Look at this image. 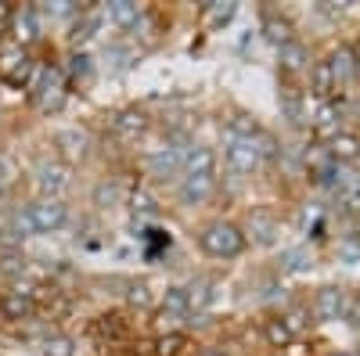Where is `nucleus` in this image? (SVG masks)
<instances>
[{
    "label": "nucleus",
    "instance_id": "f257e3e1",
    "mask_svg": "<svg viewBox=\"0 0 360 356\" xmlns=\"http://www.w3.org/2000/svg\"><path fill=\"white\" fill-rule=\"evenodd\" d=\"M217 191V152L213 147L195 144V152L184 162V173H180V202L184 205H202L209 195Z\"/></svg>",
    "mask_w": 360,
    "mask_h": 356
},
{
    "label": "nucleus",
    "instance_id": "f03ea898",
    "mask_svg": "<svg viewBox=\"0 0 360 356\" xmlns=\"http://www.w3.org/2000/svg\"><path fill=\"white\" fill-rule=\"evenodd\" d=\"M191 152H195V144L184 133H169L159 147H152V152L144 155V169H148V176H155V180H169V176L184 173V162H188Z\"/></svg>",
    "mask_w": 360,
    "mask_h": 356
},
{
    "label": "nucleus",
    "instance_id": "7ed1b4c3",
    "mask_svg": "<svg viewBox=\"0 0 360 356\" xmlns=\"http://www.w3.org/2000/svg\"><path fill=\"white\" fill-rule=\"evenodd\" d=\"M198 245L213 259H234V256L245 252V230L238 223H231V220H213V223L202 227Z\"/></svg>",
    "mask_w": 360,
    "mask_h": 356
},
{
    "label": "nucleus",
    "instance_id": "20e7f679",
    "mask_svg": "<svg viewBox=\"0 0 360 356\" xmlns=\"http://www.w3.org/2000/svg\"><path fill=\"white\" fill-rule=\"evenodd\" d=\"M259 137V133H256ZM256 137H227L224 144V162L231 173L238 176H252L259 166H263V155H259V140Z\"/></svg>",
    "mask_w": 360,
    "mask_h": 356
},
{
    "label": "nucleus",
    "instance_id": "39448f33",
    "mask_svg": "<svg viewBox=\"0 0 360 356\" xmlns=\"http://www.w3.org/2000/svg\"><path fill=\"white\" fill-rule=\"evenodd\" d=\"M25 216L37 234H54L69 223V205L62 198H33L25 205Z\"/></svg>",
    "mask_w": 360,
    "mask_h": 356
},
{
    "label": "nucleus",
    "instance_id": "423d86ee",
    "mask_svg": "<svg viewBox=\"0 0 360 356\" xmlns=\"http://www.w3.org/2000/svg\"><path fill=\"white\" fill-rule=\"evenodd\" d=\"M33 58H29L25 47L18 44H8V47H0V83H8V86H25L29 76H33Z\"/></svg>",
    "mask_w": 360,
    "mask_h": 356
},
{
    "label": "nucleus",
    "instance_id": "0eeeda50",
    "mask_svg": "<svg viewBox=\"0 0 360 356\" xmlns=\"http://www.w3.org/2000/svg\"><path fill=\"white\" fill-rule=\"evenodd\" d=\"M65 98H69V76H65V69L47 65L44 83H40V91H37L33 105H37L44 115H51V112H58V108L65 105Z\"/></svg>",
    "mask_w": 360,
    "mask_h": 356
},
{
    "label": "nucleus",
    "instance_id": "6e6552de",
    "mask_svg": "<svg viewBox=\"0 0 360 356\" xmlns=\"http://www.w3.org/2000/svg\"><path fill=\"white\" fill-rule=\"evenodd\" d=\"M33 184L40 198H62V191L69 187V166L58 159H40L33 169Z\"/></svg>",
    "mask_w": 360,
    "mask_h": 356
},
{
    "label": "nucleus",
    "instance_id": "1a4fd4ad",
    "mask_svg": "<svg viewBox=\"0 0 360 356\" xmlns=\"http://www.w3.org/2000/svg\"><path fill=\"white\" fill-rule=\"evenodd\" d=\"M346 303H349V291L346 288H335V284H324L317 295H314V306H310V313L317 317V320H342L346 317Z\"/></svg>",
    "mask_w": 360,
    "mask_h": 356
},
{
    "label": "nucleus",
    "instance_id": "9d476101",
    "mask_svg": "<svg viewBox=\"0 0 360 356\" xmlns=\"http://www.w3.org/2000/svg\"><path fill=\"white\" fill-rule=\"evenodd\" d=\"M11 40L18 47H29L37 37H40V18H37V8H11Z\"/></svg>",
    "mask_w": 360,
    "mask_h": 356
},
{
    "label": "nucleus",
    "instance_id": "9b49d317",
    "mask_svg": "<svg viewBox=\"0 0 360 356\" xmlns=\"http://www.w3.org/2000/svg\"><path fill=\"white\" fill-rule=\"evenodd\" d=\"M324 62H328V69H332V76H335V86H342L346 79L356 76V51L349 44H339L332 54L324 58Z\"/></svg>",
    "mask_w": 360,
    "mask_h": 356
},
{
    "label": "nucleus",
    "instance_id": "f8f14e48",
    "mask_svg": "<svg viewBox=\"0 0 360 356\" xmlns=\"http://www.w3.org/2000/svg\"><path fill=\"white\" fill-rule=\"evenodd\" d=\"M0 313H4V320H29L37 313V299L25 291H4L0 295Z\"/></svg>",
    "mask_w": 360,
    "mask_h": 356
},
{
    "label": "nucleus",
    "instance_id": "ddd939ff",
    "mask_svg": "<svg viewBox=\"0 0 360 356\" xmlns=\"http://www.w3.org/2000/svg\"><path fill=\"white\" fill-rule=\"evenodd\" d=\"M328 159L339 162V166H353V162L360 159V137L339 130L332 140H328Z\"/></svg>",
    "mask_w": 360,
    "mask_h": 356
},
{
    "label": "nucleus",
    "instance_id": "4468645a",
    "mask_svg": "<svg viewBox=\"0 0 360 356\" xmlns=\"http://www.w3.org/2000/svg\"><path fill=\"white\" fill-rule=\"evenodd\" d=\"M90 331H94L101 342H127L130 338V324L119 317V313H105L90 324Z\"/></svg>",
    "mask_w": 360,
    "mask_h": 356
},
{
    "label": "nucleus",
    "instance_id": "2eb2a0df",
    "mask_svg": "<svg viewBox=\"0 0 360 356\" xmlns=\"http://www.w3.org/2000/svg\"><path fill=\"white\" fill-rule=\"evenodd\" d=\"M263 37L274 44L278 51L285 47V44H292L295 37H292V22L288 18H281V15H274V11H266L263 15Z\"/></svg>",
    "mask_w": 360,
    "mask_h": 356
},
{
    "label": "nucleus",
    "instance_id": "dca6fc26",
    "mask_svg": "<svg viewBox=\"0 0 360 356\" xmlns=\"http://www.w3.org/2000/svg\"><path fill=\"white\" fill-rule=\"evenodd\" d=\"M332 91H339V86H335V76H332V69H328V62H314V69H310V94L317 101H328Z\"/></svg>",
    "mask_w": 360,
    "mask_h": 356
},
{
    "label": "nucleus",
    "instance_id": "f3484780",
    "mask_svg": "<svg viewBox=\"0 0 360 356\" xmlns=\"http://www.w3.org/2000/svg\"><path fill=\"white\" fill-rule=\"evenodd\" d=\"M101 11L98 8H90V11H79V18H76V25H72V33H69V40L79 47V44H86L90 37H94L98 33V29H101Z\"/></svg>",
    "mask_w": 360,
    "mask_h": 356
},
{
    "label": "nucleus",
    "instance_id": "a211bd4d",
    "mask_svg": "<svg viewBox=\"0 0 360 356\" xmlns=\"http://www.w3.org/2000/svg\"><path fill=\"white\" fill-rule=\"evenodd\" d=\"M278 220L274 216H266V213H252L249 216V234H252V242H259V245H274L278 242Z\"/></svg>",
    "mask_w": 360,
    "mask_h": 356
},
{
    "label": "nucleus",
    "instance_id": "6ab92c4d",
    "mask_svg": "<svg viewBox=\"0 0 360 356\" xmlns=\"http://www.w3.org/2000/svg\"><path fill=\"white\" fill-rule=\"evenodd\" d=\"M105 15L115 22V25H123V29H134L141 22V4H134V0H112V4L105 8Z\"/></svg>",
    "mask_w": 360,
    "mask_h": 356
},
{
    "label": "nucleus",
    "instance_id": "aec40b11",
    "mask_svg": "<svg viewBox=\"0 0 360 356\" xmlns=\"http://www.w3.org/2000/svg\"><path fill=\"white\" fill-rule=\"evenodd\" d=\"M234 15H238V4H231V0H213V4L202 8V22L209 29H224Z\"/></svg>",
    "mask_w": 360,
    "mask_h": 356
},
{
    "label": "nucleus",
    "instance_id": "412c9836",
    "mask_svg": "<svg viewBox=\"0 0 360 356\" xmlns=\"http://www.w3.org/2000/svg\"><path fill=\"white\" fill-rule=\"evenodd\" d=\"M310 266H314V252L303 249V245L281 252V274H307Z\"/></svg>",
    "mask_w": 360,
    "mask_h": 356
},
{
    "label": "nucleus",
    "instance_id": "4be33fe9",
    "mask_svg": "<svg viewBox=\"0 0 360 356\" xmlns=\"http://www.w3.org/2000/svg\"><path fill=\"white\" fill-rule=\"evenodd\" d=\"M263 335H266V342L274 345V349H288V345L295 342V335H292V328H288L285 317H270V320L263 324Z\"/></svg>",
    "mask_w": 360,
    "mask_h": 356
},
{
    "label": "nucleus",
    "instance_id": "5701e85b",
    "mask_svg": "<svg viewBox=\"0 0 360 356\" xmlns=\"http://www.w3.org/2000/svg\"><path fill=\"white\" fill-rule=\"evenodd\" d=\"M278 54H281V69H285V72H299V69H307V65H310V51L299 44V40L285 44Z\"/></svg>",
    "mask_w": 360,
    "mask_h": 356
},
{
    "label": "nucleus",
    "instance_id": "b1692460",
    "mask_svg": "<svg viewBox=\"0 0 360 356\" xmlns=\"http://www.w3.org/2000/svg\"><path fill=\"white\" fill-rule=\"evenodd\" d=\"M115 130L123 133V137H137L148 130V115L141 108H127V112H119L115 115Z\"/></svg>",
    "mask_w": 360,
    "mask_h": 356
},
{
    "label": "nucleus",
    "instance_id": "393cba45",
    "mask_svg": "<svg viewBox=\"0 0 360 356\" xmlns=\"http://www.w3.org/2000/svg\"><path fill=\"white\" fill-rule=\"evenodd\" d=\"M217 284L213 281H195V284H188V313H202V310H209V303H213V291Z\"/></svg>",
    "mask_w": 360,
    "mask_h": 356
},
{
    "label": "nucleus",
    "instance_id": "a878e982",
    "mask_svg": "<svg viewBox=\"0 0 360 356\" xmlns=\"http://www.w3.org/2000/svg\"><path fill=\"white\" fill-rule=\"evenodd\" d=\"M152 349H155V356H184V352H188V335H184V331L159 335Z\"/></svg>",
    "mask_w": 360,
    "mask_h": 356
},
{
    "label": "nucleus",
    "instance_id": "bb28decb",
    "mask_svg": "<svg viewBox=\"0 0 360 356\" xmlns=\"http://www.w3.org/2000/svg\"><path fill=\"white\" fill-rule=\"evenodd\" d=\"M54 144L62 147L65 155H83V152H86V144H90V137H86L83 130H62V133L54 137Z\"/></svg>",
    "mask_w": 360,
    "mask_h": 356
},
{
    "label": "nucleus",
    "instance_id": "cd10ccee",
    "mask_svg": "<svg viewBox=\"0 0 360 356\" xmlns=\"http://www.w3.org/2000/svg\"><path fill=\"white\" fill-rule=\"evenodd\" d=\"M162 310L173 313V317H188V284H173V288H166Z\"/></svg>",
    "mask_w": 360,
    "mask_h": 356
},
{
    "label": "nucleus",
    "instance_id": "c85d7f7f",
    "mask_svg": "<svg viewBox=\"0 0 360 356\" xmlns=\"http://www.w3.org/2000/svg\"><path fill=\"white\" fill-rule=\"evenodd\" d=\"M25 270V256L18 249H0V274L4 277H18Z\"/></svg>",
    "mask_w": 360,
    "mask_h": 356
},
{
    "label": "nucleus",
    "instance_id": "c756f323",
    "mask_svg": "<svg viewBox=\"0 0 360 356\" xmlns=\"http://www.w3.org/2000/svg\"><path fill=\"white\" fill-rule=\"evenodd\" d=\"M90 69H94V62H90V54L76 51V54L69 58V69H65V76H69V83H72V79H90Z\"/></svg>",
    "mask_w": 360,
    "mask_h": 356
},
{
    "label": "nucleus",
    "instance_id": "7c9ffc66",
    "mask_svg": "<svg viewBox=\"0 0 360 356\" xmlns=\"http://www.w3.org/2000/svg\"><path fill=\"white\" fill-rule=\"evenodd\" d=\"M44 356H76V345L69 335H51L44 342Z\"/></svg>",
    "mask_w": 360,
    "mask_h": 356
},
{
    "label": "nucleus",
    "instance_id": "2f4dec72",
    "mask_svg": "<svg viewBox=\"0 0 360 356\" xmlns=\"http://www.w3.org/2000/svg\"><path fill=\"white\" fill-rule=\"evenodd\" d=\"M339 259L342 263H360V230L346 234L342 242H339Z\"/></svg>",
    "mask_w": 360,
    "mask_h": 356
},
{
    "label": "nucleus",
    "instance_id": "473e14b6",
    "mask_svg": "<svg viewBox=\"0 0 360 356\" xmlns=\"http://www.w3.org/2000/svg\"><path fill=\"white\" fill-rule=\"evenodd\" d=\"M15 176H18V169H15V162L8 159V155H0V195H4L11 184H15Z\"/></svg>",
    "mask_w": 360,
    "mask_h": 356
},
{
    "label": "nucleus",
    "instance_id": "72a5a7b5",
    "mask_svg": "<svg viewBox=\"0 0 360 356\" xmlns=\"http://www.w3.org/2000/svg\"><path fill=\"white\" fill-rule=\"evenodd\" d=\"M130 58H134V54H130L127 47H108V51H105V62H112L115 72H119V69H127V65H130Z\"/></svg>",
    "mask_w": 360,
    "mask_h": 356
},
{
    "label": "nucleus",
    "instance_id": "f704fd0d",
    "mask_svg": "<svg viewBox=\"0 0 360 356\" xmlns=\"http://www.w3.org/2000/svg\"><path fill=\"white\" fill-rule=\"evenodd\" d=\"M94 202L108 209V205H115V202H119V187H115V184H98V191H94Z\"/></svg>",
    "mask_w": 360,
    "mask_h": 356
},
{
    "label": "nucleus",
    "instance_id": "c9c22d12",
    "mask_svg": "<svg viewBox=\"0 0 360 356\" xmlns=\"http://www.w3.org/2000/svg\"><path fill=\"white\" fill-rule=\"evenodd\" d=\"M127 299H130L134 306H148V303H152V291H148V284H130Z\"/></svg>",
    "mask_w": 360,
    "mask_h": 356
},
{
    "label": "nucleus",
    "instance_id": "e433bc0d",
    "mask_svg": "<svg viewBox=\"0 0 360 356\" xmlns=\"http://www.w3.org/2000/svg\"><path fill=\"white\" fill-rule=\"evenodd\" d=\"M346 320L353 324V328H360V295H349V303H346Z\"/></svg>",
    "mask_w": 360,
    "mask_h": 356
},
{
    "label": "nucleus",
    "instance_id": "4c0bfd02",
    "mask_svg": "<svg viewBox=\"0 0 360 356\" xmlns=\"http://www.w3.org/2000/svg\"><path fill=\"white\" fill-rule=\"evenodd\" d=\"M134 213H155V202L148 195H134Z\"/></svg>",
    "mask_w": 360,
    "mask_h": 356
},
{
    "label": "nucleus",
    "instance_id": "58836bf2",
    "mask_svg": "<svg viewBox=\"0 0 360 356\" xmlns=\"http://www.w3.org/2000/svg\"><path fill=\"white\" fill-rule=\"evenodd\" d=\"M198 356H224V352H220V349H202Z\"/></svg>",
    "mask_w": 360,
    "mask_h": 356
},
{
    "label": "nucleus",
    "instance_id": "ea45409f",
    "mask_svg": "<svg viewBox=\"0 0 360 356\" xmlns=\"http://www.w3.org/2000/svg\"><path fill=\"white\" fill-rule=\"evenodd\" d=\"M115 356H137V352H130V349H119Z\"/></svg>",
    "mask_w": 360,
    "mask_h": 356
},
{
    "label": "nucleus",
    "instance_id": "a19ab883",
    "mask_svg": "<svg viewBox=\"0 0 360 356\" xmlns=\"http://www.w3.org/2000/svg\"><path fill=\"white\" fill-rule=\"evenodd\" d=\"M356 76H360V54H356Z\"/></svg>",
    "mask_w": 360,
    "mask_h": 356
},
{
    "label": "nucleus",
    "instance_id": "79ce46f5",
    "mask_svg": "<svg viewBox=\"0 0 360 356\" xmlns=\"http://www.w3.org/2000/svg\"><path fill=\"white\" fill-rule=\"evenodd\" d=\"M335 356H346V352H335Z\"/></svg>",
    "mask_w": 360,
    "mask_h": 356
}]
</instances>
